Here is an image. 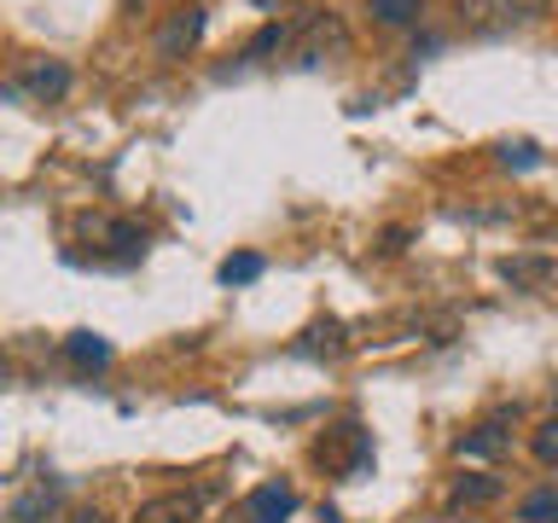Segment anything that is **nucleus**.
I'll return each instance as SVG.
<instances>
[{
  "label": "nucleus",
  "mask_w": 558,
  "mask_h": 523,
  "mask_svg": "<svg viewBox=\"0 0 558 523\" xmlns=\"http://www.w3.org/2000/svg\"><path fill=\"white\" fill-rule=\"evenodd\" d=\"M349 24L338 12H308V17H296V41H291V59L303 64V70H314V64H338V59H349Z\"/></svg>",
  "instance_id": "f257e3e1"
},
{
  "label": "nucleus",
  "mask_w": 558,
  "mask_h": 523,
  "mask_svg": "<svg viewBox=\"0 0 558 523\" xmlns=\"http://www.w3.org/2000/svg\"><path fill=\"white\" fill-rule=\"evenodd\" d=\"M204 24H209V12L198 7V0H181L163 24H157V35H151V52L163 64H181L186 52H198V41H204Z\"/></svg>",
  "instance_id": "f03ea898"
},
{
  "label": "nucleus",
  "mask_w": 558,
  "mask_h": 523,
  "mask_svg": "<svg viewBox=\"0 0 558 523\" xmlns=\"http://www.w3.org/2000/svg\"><path fill=\"white\" fill-rule=\"evenodd\" d=\"M460 7V17L471 29H512V24H530V17L547 12V0H453Z\"/></svg>",
  "instance_id": "7ed1b4c3"
},
{
  "label": "nucleus",
  "mask_w": 558,
  "mask_h": 523,
  "mask_svg": "<svg viewBox=\"0 0 558 523\" xmlns=\"http://www.w3.org/2000/svg\"><path fill=\"white\" fill-rule=\"evenodd\" d=\"M82 239H94L99 251H117L122 262H134L146 251V227H134L122 216H82Z\"/></svg>",
  "instance_id": "20e7f679"
},
{
  "label": "nucleus",
  "mask_w": 558,
  "mask_h": 523,
  "mask_svg": "<svg viewBox=\"0 0 558 523\" xmlns=\"http://www.w3.org/2000/svg\"><path fill=\"white\" fill-rule=\"evenodd\" d=\"M70 82H76V76H70L64 59H24V70H17V87H24L29 99H41V105L47 99H64Z\"/></svg>",
  "instance_id": "39448f33"
},
{
  "label": "nucleus",
  "mask_w": 558,
  "mask_h": 523,
  "mask_svg": "<svg viewBox=\"0 0 558 523\" xmlns=\"http://www.w3.org/2000/svg\"><path fill=\"white\" fill-rule=\"evenodd\" d=\"M291 512H296V488L291 483H262V488L244 495L239 523H286Z\"/></svg>",
  "instance_id": "423d86ee"
},
{
  "label": "nucleus",
  "mask_w": 558,
  "mask_h": 523,
  "mask_svg": "<svg viewBox=\"0 0 558 523\" xmlns=\"http://www.w3.org/2000/svg\"><path fill=\"white\" fill-rule=\"evenodd\" d=\"M204 512V495H192V488H174V495H157L146 506H134L129 523H198Z\"/></svg>",
  "instance_id": "0eeeda50"
},
{
  "label": "nucleus",
  "mask_w": 558,
  "mask_h": 523,
  "mask_svg": "<svg viewBox=\"0 0 558 523\" xmlns=\"http://www.w3.org/2000/svg\"><path fill=\"white\" fill-rule=\"evenodd\" d=\"M506 448H512L506 418H483V425H471V430L460 436V460H500Z\"/></svg>",
  "instance_id": "6e6552de"
},
{
  "label": "nucleus",
  "mask_w": 558,
  "mask_h": 523,
  "mask_svg": "<svg viewBox=\"0 0 558 523\" xmlns=\"http://www.w3.org/2000/svg\"><path fill=\"white\" fill-rule=\"evenodd\" d=\"M52 512H59V483H35V488H24V495L12 500L7 523H47Z\"/></svg>",
  "instance_id": "1a4fd4ad"
},
{
  "label": "nucleus",
  "mask_w": 558,
  "mask_h": 523,
  "mask_svg": "<svg viewBox=\"0 0 558 523\" xmlns=\"http://www.w3.org/2000/svg\"><path fill=\"white\" fill-rule=\"evenodd\" d=\"M64 355H70V366H82V373H99V366H111V343H105L99 331H70Z\"/></svg>",
  "instance_id": "9d476101"
},
{
  "label": "nucleus",
  "mask_w": 558,
  "mask_h": 523,
  "mask_svg": "<svg viewBox=\"0 0 558 523\" xmlns=\"http://www.w3.org/2000/svg\"><path fill=\"white\" fill-rule=\"evenodd\" d=\"M291 41H296V17L291 24H268L251 47H244V64H274L279 52H291Z\"/></svg>",
  "instance_id": "9b49d317"
},
{
  "label": "nucleus",
  "mask_w": 558,
  "mask_h": 523,
  "mask_svg": "<svg viewBox=\"0 0 558 523\" xmlns=\"http://www.w3.org/2000/svg\"><path fill=\"white\" fill-rule=\"evenodd\" d=\"M296 349H303V355H343V349H349V331H343V320H314Z\"/></svg>",
  "instance_id": "f8f14e48"
},
{
  "label": "nucleus",
  "mask_w": 558,
  "mask_h": 523,
  "mask_svg": "<svg viewBox=\"0 0 558 523\" xmlns=\"http://www.w3.org/2000/svg\"><path fill=\"white\" fill-rule=\"evenodd\" d=\"M366 12H373L384 29H408L425 17V0H366Z\"/></svg>",
  "instance_id": "ddd939ff"
},
{
  "label": "nucleus",
  "mask_w": 558,
  "mask_h": 523,
  "mask_svg": "<svg viewBox=\"0 0 558 523\" xmlns=\"http://www.w3.org/2000/svg\"><path fill=\"white\" fill-rule=\"evenodd\" d=\"M506 488H500V477H453V506H488V500H500Z\"/></svg>",
  "instance_id": "4468645a"
},
{
  "label": "nucleus",
  "mask_w": 558,
  "mask_h": 523,
  "mask_svg": "<svg viewBox=\"0 0 558 523\" xmlns=\"http://www.w3.org/2000/svg\"><path fill=\"white\" fill-rule=\"evenodd\" d=\"M518 523H558V488H535L518 500Z\"/></svg>",
  "instance_id": "2eb2a0df"
},
{
  "label": "nucleus",
  "mask_w": 558,
  "mask_h": 523,
  "mask_svg": "<svg viewBox=\"0 0 558 523\" xmlns=\"http://www.w3.org/2000/svg\"><path fill=\"white\" fill-rule=\"evenodd\" d=\"M262 268H268V262L256 251H239V256L221 262V285H251V279H262Z\"/></svg>",
  "instance_id": "dca6fc26"
},
{
  "label": "nucleus",
  "mask_w": 558,
  "mask_h": 523,
  "mask_svg": "<svg viewBox=\"0 0 558 523\" xmlns=\"http://www.w3.org/2000/svg\"><path fill=\"white\" fill-rule=\"evenodd\" d=\"M530 453H535L541 465H553V471H558V413L547 418V425H535V430H530Z\"/></svg>",
  "instance_id": "f3484780"
},
{
  "label": "nucleus",
  "mask_w": 558,
  "mask_h": 523,
  "mask_svg": "<svg viewBox=\"0 0 558 523\" xmlns=\"http://www.w3.org/2000/svg\"><path fill=\"white\" fill-rule=\"evenodd\" d=\"M500 163L535 169V163H541V146H535V139H506V146H500Z\"/></svg>",
  "instance_id": "a211bd4d"
},
{
  "label": "nucleus",
  "mask_w": 558,
  "mask_h": 523,
  "mask_svg": "<svg viewBox=\"0 0 558 523\" xmlns=\"http://www.w3.org/2000/svg\"><path fill=\"white\" fill-rule=\"evenodd\" d=\"M553 268V262H506V279H512V285H523V279H541V273H547Z\"/></svg>",
  "instance_id": "6ab92c4d"
},
{
  "label": "nucleus",
  "mask_w": 558,
  "mask_h": 523,
  "mask_svg": "<svg viewBox=\"0 0 558 523\" xmlns=\"http://www.w3.org/2000/svg\"><path fill=\"white\" fill-rule=\"evenodd\" d=\"M401 244H408V233H401V227H390V233H384V244H378V251H390V256H396Z\"/></svg>",
  "instance_id": "aec40b11"
},
{
  "label": "nucleus",
  "mask_w": 558,
  "mask_h": 523,
  "mask_svg": "<svg viewBox=\"0 0 558 523\" xmlns=\"http://www.w3.org/2000/svg\"><path fill=\"white\" fill-rule=\"evenodd\" d=\"M70 523H105V512H99V506H82V512L70 518Z\"/></svg>",
  "instance_id": "412c9836"
},
{
  "label": "nucleus",
  "mask_w": 558,
  "mask_h": 523,
  "mask_svg": "<svg viewBox=\"0 0 558 523\" xmlns=\"http://www.w3.org/2000/svg\"><path fill=\"white\" fill-rule=\"evenodd\" d=\"M418 523H471V518H460V512H442V518H418Z\"/></svg>",
  "instance_id": "4be33fe9"
},
{
  "label": "nucleus",
  "mask_w": 558,
  "mask_h": 523,
  "mask_svg": "<svg viewBox=\"0 0 558 523\" xmlns=\"http://www.w3.org/2000/svg\"><path fill=\"white\" fill-rule=\"evenodd\" d=\"M251 7H262V12H279V7H291V0H251Z\"/></svg>",
  "instance_id": "5701e85b"
},
{
  "label": "nucleus",
  "mask_w": 558,
  "mask_h": 523,
  "mask_svg": "<svg viewBox=\"0 0 558 523\" xmlns=\"http://www.w3.org/2000/svg\"><path fill=\"white\" fill-rule=\"evenodd\" d=\"M320 523H343V518H338V512H320Z\"/></svg>",
  "instance_id": "b1692460"
},
{
  "label": "nucleus",
  "mask_w": 558,
  "mask_h": 523,
  "mask_svg": "<svg viewBox=\"0 0 558 523\" xmlns=\"http://www.w3.org/2000/svg\"><path fill=\"white\" fill-rule=\"evenodd\" d=\"M122 7H129V12H140V7H146V0H122Z\"/></svg>",
  "instance_id": "393cba45"
},
{
  "label": "nucleus",
  "mask_w": 558,
  "mask_h": 523,
  "mask_svg": "<svg viewBox=\"0 0 558 523\" xmlns=\"http://www.w3.org/2000/svg\"><path fill=\"white\" fill-rule=\"evenodd\" d=\"M0 373H7V349H0Z\"/></svg>",
  "instance_id": "a878e982"
},
{
  "label": "nucleus",
  "mask_w": 558,
  "mask_h": 523,
  "mask_svg": "<svg viewBox=\"0 0 558 523\" xmlns=\"http://www.w3.org/2000/svg\"><path fill=\"white\" fill-rule=\"evenodd\" d=\"M553 413H558V390H553Z\"/></svg>",
  "instance_id": "bb28decb"
}]
</instances>
